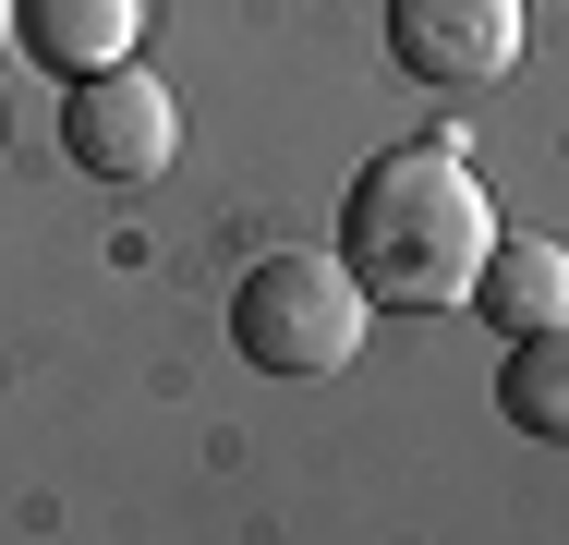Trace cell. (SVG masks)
I'll use <instances>...</instances> for the list:
<instances>
[{"label": "cell", "mask_w": 569, "mask_h": 545, "mask_svg": "<svg viewBox=\"0 0 569 545\" xmlns=\"http://www.w3.org/2000/svg\"><path fill=\"white\" fill-rule=\"evenodd\" d=\"M340 255L376 316H460L472 267L497 255V207L460 146H376L340 195Z\"/></svg>", "instance_id": "6da1fadb"}, {"label": "cell", "mask_w": 569, "mask_h": 545, "mask_svg": "<svg viewBox=\"0 0 569 545\" xmlns=\"http://www.w3.org/2000/svg\"><path fill=\"white\" fill-rule=\"evenodd\" d=\"M376 327V291L351 279V255H267L230 291V351L254 376H340Z\"/></svg>", "instance_id": "7a4b0ae2"}, {"label": "cell", "mask_w": 569, "mask_h": 545, "mask_svg": "<svg viewBox=\"0 0 569 545\" xmlns=\"http://www.w3.org/2000/svg\"><path fill=\"white\" fill-rule=\"evenodd\" d=\"M61 146L86 182H158L182 158V98L146 73V61H110V73H73L61 86Z\"/></svg>", "instance_id": "3957f363"}, {"label": "cell", "mask_w": 569, "mask_h": 545, "mask_svg": "<svg viewBox=\"0 0 569 545\" xmlns=\"http://www.w3.org/2000/svg\"><path fill=\"white\" fill-rule=\"evenodd\" d=\"M388 61L437 98H472L521 61V0H388Z\"/></svg>", "instance_id": "277c9868"}, {"label": "cell", "mask_w": 569, "mask_h": 545, "mask_svg": "<svg viewBox=\"0 0 569 545\" xmlns=\"http://www.w3.org/2000/svg\"><path fill=\"white\" fill-rule=\"evenodd\" d=\"M460 316L497 327V339L569 316V242H546V230H497V255L472 267V304H460Z\"/></svg>", "instance_id": "5b68a950"}, {"label": "cell", "mask_w": 569, "mask_h": 545, "mask_svg": "<svg viewBox=\"0 0 569 545\" xmlns=\"http://www.w3.org/2000/svg\"><path fill=\"white\" fill-rule=\"evenodd\" d=\"M133 37H146V0H12V49H37L61 86L133 61Z\"/></svg>", "instance_id": "8992f818"}, {"label": "cell", "mask_w": 569, "mask_h": 545, "mask_svg": "<svg viewBox=\"0 0 569 545\" xmlns=\"http://www.w3.org/2000/svg\"><path fill=\"white\" fill-rule=\"evenodd\" d=\"M497 413L521 436H546V448H569V316L521 327L509 339V364H497Z\"/></svg>", "instance_id": "52a82bcc"}, {"label": "cell", "mask_w": 569, "mask_h": 545, "mask_svg": "<svg viewBox=\"0 0 569 545\" xmlns=\"http://www.w3.org/2000/svg\"><path fill=\"white\" fill-rule=\"evenodd\" d=\"M0 49H12V0H0Z\"/></svg>", "instance_id": "ba28073f"}]
</instances>
